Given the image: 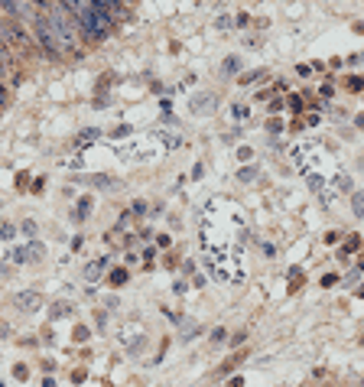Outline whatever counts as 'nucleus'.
<instances>
[{"instance_id":"f257e3e1","label":"nucleus","mask_w":364,"mask_h":387,"mask_svg":"<svg viewBox=\"0 0 364 387\" xmlns=\"http://www.w3.org/2000/svg\"><path fill=\"white\" fill-rule=\"evenodd\" d=\"M46 17H49V26H53V33H55V39H59V46H62V53L69 55V53H78V20H72L69 13L55 3V7H49L46 10Z\"/></svg>"},{"instance_id":"4468645a","label":"nucleus","mask_w":364,"mask_h":387,"mask_svg":"<svg viewBox=\"0 0 364 387\" xmlns=\"http://www.w3.org/2000/svg\"><path fill=\"white\" fill-rule=\"evenodd\" d=\"M352 208H354V215H364V195L361 192L352 195Z\"/></svg>"},{"instance_id":"aec40b11","label":"nucleus","mask_w":364,"mask_h":387,"mask_svg":"<svg viewBox=\"0 0 364 387\" xmlns=\"http://www.w3.org/2000/svg\"><path fill=\"white\" fill-rule=\"evenodd\" d=\"M231 118L244 120V118H247V108H244V105H235V108H231Z\"/></svg>"},{"instance_id":"6e6552de","label":"nucleus","mask_w":364,"mask_h":387,"mask_svg":"<svg viewBox=\"0 0 364 387\" xmlns=\"http://www.w3.org/2000/svg\"><path fill=\"white\" fill-rule=\"evenodd\" d=\"M104 267H107V258H101V260H91V264H88V267H85V280H88V283H95V280L101 277V273H104Z\"/></svg>"},{"instance_id":"f3484780","label":"nucleus","mask_w":364,"mask_h":387,"mask_svg":"<svg viewBox=\"0 0 364 387\" xmlns=\"http://www.w3.org/2000/svg\"><path fill=\"white\" fill-rule=\"evenodd\" d=\"M20 231L33 241V237H36V222H23V225H20Z\"/></svg>"},{"instance_id":"393cba45","label":"nucleus","mask_w":364,"mask_h":387,"mask_svg":"<svg viewBox=\"0 0 364 387\" xmlns=\"http://www.w3.org/2000/svg\"><path fill=\"white\" fill-rule=\"evenodd\" d=\"M147 212V202H134V215H143Z\"/></svg>"},{"instance_id":"9b49d317","label":"nucleus","mask_w":364,"mask_h":387,"mask_svg":"<svg viewBox=\"0 0 364 387\" xmlns=\"http://www.w3.org/2000/svg\"><path fill=\"white\" fill-rule=\"evenodd\" d=\"M17 231H20V228L13 225V222H0V241H13Z\"/></svg>"},{"instance_id":"7c9ffc66","label":"nucleus","mask_w":364,"mask_h":387,"mask_svg":"<svg viewBox=\"0 0 364 387\" xmlns=\"http://www.w3.org/2000/svg\"><path fill=\"white\" fill-rule=\"evenodd\" d=\"M120 3H130V0H120Z\"/></svg>"},{"instance_id":"9d476101","label":"nucleus","mask_w":364,"mask_h":387,"mask_svg":"<svg viewBox=\"0 0 364 387\" xmlns=\"http://www.w3.org/2000/svg\"><path fill=\"white\" fill-rule=\"evenodd\" d=\"M72 303H53V309H49V316H53V319H62V316H72Z\"/></svg>"},{"instance_id":"423d86ee","label":"nucleus","mask_w":364,"mask_h":387,"mask_svg":"<svg viewBox=\"0 0 364 387\" xmlns=\"http://www.w3.org/2000/svg\"><path fill=\"white\" fill-rule=\"evenodd\" d=\"M17 306L26 309V312H36L39 306H43V300H39V293L36 290H23V293H17Z\"/></svg>"},{"instance_id":"f03ea898","label":"nucleus","mask_w":364,"mask_h":387,"mask_svg":"<svg viewBox=\"0 0 364 387\" xmlns=\"http://www.w3.org/2000/svg\"><path fill=\"white\" fill-rule=\"evenodd\" d=\"M30 30H33V39H36V46H39V53H43L46 59H53V62H62L65 53H62V46H59V39H55L53 26H49V17H46V10L36 13V20L30 23Z\"/></svg>"},{"instance_id":"dca6fc26","label":"nucleus","mask_w":364,"mask_h":387,"mask_svg":"<svg viewBox=\"0 0 364 387\" xmlns=\"http://www.w3.org/2000/svg\"><path fill=\"white\" fill-rule=\"evenodd\" d=\"M13 377H17V381H26V377H30V368H26V365H13Z\"/></svg>"},{"instance_id":"a211bd4d","label":"nucleus","mask_w":364,"mask_h":387,"mask_svg":"<svg viewBox=\"0 0 364 387\" xmlns=\"http://www.w3.org/2000/svg\"><path fill=\"white\" fill-rule=\"evenodd\" d=\"M10 260H17V264H26V260H30V254H26V248H17L10 254Z\"/></svg>"},{"instance_id":"bb28decb","label":"nucleus","mask_w":364,"mask_h":387,"mask_svg":"<svg viewBox=\"0 0 364 387\" xmlns=\"http://www.w3.org/2000/svg\"><path fill=\"white\" fill-rule=\"evenodd\" d=\"M43 387H55V377H43Z\"/></svg>"},{"instance_id":"c756f323","label":"nucleus","mask_w":364,"mask_h":387,"mask_svg":"<svg viewBox=\"0 0 364 387\" xmlns=\"http://www.w3.org/2000/svg\"><path fill=\"white\" fill-rule=\"evenodd\" d=\"M358 296H361V300H364V287H361V290H358Z\"/></svg>"},{"instance_id":"412c9836","label":"nucleus","mask_w":364,"mask_h":387,"mask_svg":"<svg viewBox=\"0 0 364 387\" xmlns=\"http://www.w3.org/2000/svg\"><path fill=\"white\" fill-rule=\"evenodd\" d=\"M237 69H241V62H237L235 55H231V59L225 62V72H237Z\"/></svg>"},{"instance_id":"39448f33","label":"nucleus","mask_w":364,"mask_h":387,"mask_svg":"<svg viewBox=\"0 0 364 387\" xmlns=\"http://www.w3.org/2000/svg\"><path fill=\"white\" fill-rule=\"evenodd\" d=\"M91 7L104 13V17L114 23V26L127 20V3H120V0H91Z\"/></svg>"},{"instance_id":"0eeeda50","label":"nucleus","mask_w":364,"mask_h":387,"mask_svg":"<svg viewBox=\"0 0 364 387\" xmlns=\"http://www.w3.org/2000/svg\"><path fill=\"white\" fill-rule=\"evenodd\" d=\"M215 105H218V98H215V95H199V98H192V111H195V114H208Z\"/></svg>"},{"instance_id":"7ed1b4c3","label":"nucleus","mask_w":364,"mask_h":387,"mask_svg":"<svg viewBox=\"0 0 364 387\" xmlns=\"http://www.w3.org/2000/svg\"><path fill=\"white\" fill-rule=\"evenodd\" d=\"M78 33H82V36H88V39H107V36L114 33V23L107 20L101 10L88 7V10L78 17Z\"/></svg>"},{"instance_id":"f8f14e48","label":"nucleus","mask_w":364,"mask_h":387,"mask_svg":"<svg viewBox=\"0 0 364 387\" xmlns=\"http://www.w3.org/2000/svg\"><path fill=\"white\" fill-rule=\"evenodd\" d=\"M26 254H30V260H39L43 258V244H39V241H30V244H26Z\"/></svg>"},{"instance_id":"b1692460","label":"nucleus","mask_w":364,"mask_h":387,"mask_svg":"<svg viewBox=\"0 0 364 387\" xmlns=\"http://www.w3.org/2000/svg\"><path fill=\"white\" fill-rule=\"evenodd\" d=\"M212 342H225V329H215V332H212Z\"/></svg>"},{"instance_id":"ddd939ff","label":"nucleus","mask_w":364,"mask_h":387,"mask_svg":"<svg viewBox=\"0 0 364 387\" xmlns=\"http://www.w3.org/2000/svg\"><path fill=\"white\" fill-rule=\"evenodd\" d=\"M237 179H241V183H254V179H257V170H254V166H247V170L237 172Z\"/></svg>"},{"instance_id":"2eb2a0df","label":"nucleus","mask_w":364,"mask_h":387,"mask_svg":"<svg viewBox=\"0 0 364 387\" xmlns=\"http://www.w3.org/2000/svg\"><path fill=\"white\" fill-rule=\"evenodd\" d=\"M88 335H91V329H88V325H75V332H72V339H75V342H85Z\"/></svg>"},{"instance_id":"a878e982","label":"nucleus","mask_w":364,"mask_h":387,"mask_svg":"<svg viewBox=\"0 0 364 387\" xmlns=\"http://www.w3.org/2000/svg\"><path fill=\"white\" fill-rule=\"evenodd\" d=\"M95 137H98V130H85V134H82V140H85V143H91Z\"/></svg>"},{"instance_id":"cd10ccee","label":"nucleus","mask_w":364,"mask_h":387,"mask_svg":"<svg viewBox=\"0 0 364 387\" xmlns=\"http://www.w3.org/2000/svg\"><path fill=\"white\" fill-rule=\"evenodd\" d=\"M33 3H36L39 10H46V3H49V0H33Z\"/></svg>"},{"instance_id":"20e7f679","label":"nucleus","mask_w":364,"mask_h":387,"mask_svg":"<svg viewBox=\"0 0 364 387\" xmlns=\"http://www.w3.org/2000/svg\"><path fill=\"white\" fill-rule=\"evenodd\" d=\"M0 13L10 17V20H23V23H33L39 7L33 0H0Z\"/></svg>"},{"instance_id":"4be33fe9","label":"nucleus","mask_w":364,"mask_h":387,"mask_svg":"<svg viewBox=\"0 0 364 387\" xmlns=\"http://www.w3.org/2000/svg\"><path fill=\"white\" fill-rule=\"evenodd\" d=\"M251 156H254V150H251V147H241V150H237V160H251Z\"/></svg>"},{"instance_id":"c85d7f7f","label":"nucleus","mask_w":364,"mask_h":387,"mask_svg":"<svg viewBox=\"0 0 364 387\" xmlns=\"http://www.w3.org/2000/svg\"><path fill=\"white\" fill-rule=\"evenodd\" d=\"M7 273H10V270H7V267H0V277H7Z\"/></svg>"},{"instance_id":"1a4fd4ad","label":"nucleus","mask_w":364,"mask_h":387,"mask_svg":"<svg viewBox=\"0 0 364 387\" xmlns=\"http://www.w3.org/2000/svg\"><path fill=\"white\" fill-rule=\"evenodd\" d=\"M88 212H91V195H82L75 205V212H72V218H75V222H85Z\"/></svg>"},{"instance_id":"6ab92c4d","label":"nucleus","mask_w":364,"mask_h":387,"mask_svg":"<svg viewBox=\"0 0 364 387\" xmlns=\"http://www.w3.org/2000/svg\"><path fill=\"white\" fill-rule=\"evenodd\" d=\"M124 280H127V270H114V273H111V283H114V287H120Z\"/></svg>"},{"instance_id":"5701e85b","label":"nucleus","mask_w":364,"mask_h":387,"mask_svg":"<svg viewBox=\"0 0 364 387\" xmlns=\"http://www.w3.org/2000/svg\"><path fill=\"white\" fill-rule=\"evenodd\" d=\"M348 88H352V91H361L364 82H361V78H348Z\"/></svg>"}]
</instances>
